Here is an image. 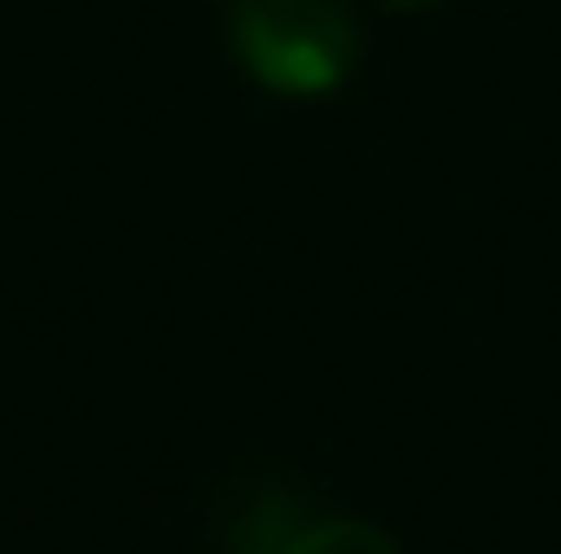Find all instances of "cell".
I'll return each instance as SVG.
<instances>
[{"mask_svg": "<svg viewBox=\"0 0 561 554\" xmlns=\"http://www.w3.org/2000/svg\"><path fill=\"white\" fill-rule=\"evenodd\" d=\"M229 53L262 92L327 99L353 79L366 39L346 0H236Z\"/></svg>", "mask_w": 561, "mask_h": 554, "instance_id": "cell-1", "label": "cell"}, {"mask_svg": "<svg viewBox=\"0 0 561 554\" xmlns=\"http://www.w3.org/2000/svg\"><path fill=\"white\" fill-rule=\"evenodd\" d=\"M280 554H399V542L359 516H327V522H300Z\"/></svg>", "mask_w": 561, "mask_h": 554, "instance_id": "cell-2", "label": "cell"}, {"mask_svg": "<svg viewBox=\"0 0 561 554\" xmlns=\"http://www.w3.org/2000/svg\"><path fill=\"white\" fill-rule=\"evenodd\" d=\"M379 7H392V13H424V7H437V0H379Z\"/></svg>", "mask_w": 561, "mask_h": 554, "instance_id": "cell-3", "label": "cell"}]
</instances>
